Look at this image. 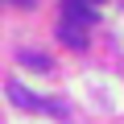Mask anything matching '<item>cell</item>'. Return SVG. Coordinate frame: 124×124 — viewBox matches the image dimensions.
<instances>
[{
	"instance_id": "5",
	"label": "cell",
	"mask_w": 124,
	"mask_h": 124,
	"mask_svg": "<svg viewBox=\"0 0 124 124\" xmlns=\"http://www.w3.org/2000/svg\"><path fill=\"white\" fill-rule=\"evenodd\" d=\"M17 4H21V8H29V4H33V0H17Z\"/></svg>"
},
{
	"instance_id": "1",
	"label": "cell",
	"mask_w": 124,
	"mask_h": 124,
	"mask_svg": "<svg viewBox=\"0 0 124 124\" xmlns=\"http://www.w3.org/2000/svg\"><path fill=\"white\" fill-rule=\"evenodd\" d=\"M8 95H13V103H21L25 112H58V103H50V99H41V95L25 91L21 83H13V87H8Z\"/></svg>"
},
{
	"instance_id": "4",
	"label": "cell",
	"mask_w": 124,
	"mask_h": 124,
	"mask_svg": "<svg viewBox=\"0 0 124 124\" xmlns=\"http://www.w3.org/2000/svg\"><path fill=\"white\" fill-rule=\"evenodd\" d=\"M21 62H25V66H37V70H50V58L46 54H33V50H21Z\"/></svg>"
},
{
	"instance_id": "2",
	"label": "cell",
	"mask_w": 124,
	"mask_h": 124,
	"mask_svg": "<svg viewBox=\"0 0 124 124\" xmlns=\"http://www.w3.org/2000/svg\"><path fill=\"white\" fill-rule=\"evenodd\" d=\"M62 13H66V21H75V25H91L95 21V4L91 0H62Z\"/></svg>"
},
{
	"instance_id": "6",
	"label": "cell",
	"mask_w": 124,
	"mask_h": 124,
	"mask_svg": "<svg viewBox=\"0 0 124 124\" xmlns=\"http://www.w3.org/2000/svg\"><path fill=\"white\" fill-rule=\"evenodd\" d=\"M91 4H103V0H91Z\"/></svg>"
},
{
	"instance_id": "3",
	"label": "cell",
	"mask_w": 124,
	"mask_h": 124,
	"mask_svg": "<svg viewBox=\"0 0 124 124\" xmlns=\"http://www.w3.org/2000/svg\"><path fill=\"white\" fill-rule=\"evenodd\" d=\"M87 25H75V21H66L62 17V25H58V37L66 41V46H75V50H87V33H83Z\"/></svg>"
}]
</instances>
